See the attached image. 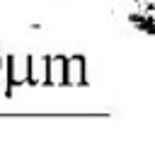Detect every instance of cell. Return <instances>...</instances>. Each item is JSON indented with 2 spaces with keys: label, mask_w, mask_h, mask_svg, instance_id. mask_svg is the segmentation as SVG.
I'll list each match as a JSON object with an SVG mask.
<instances>
[{
  "label": "cell",
  "mask_w": 155,
  "mask_h": 145,
  "mask_svg": "<svg viewBox=\"0 0 155 145\" xmlns=\"http://www.w3.org/2000/svg\"><path fill=\"white\" fill-rule=\"evenodd\" d=\"M27 77H29V56H7V60H5L7 94H12L15 87L24 85Z\"/></svg>",
  "instance_id": "7a4b0ae2"
},
{
  "label": "cell",
  "mask_w": 155,
  "mask_h": 145,
  "mask_svg": "<svg viewBox=\"0 0 155 145\" xmlns=\"http://www.w3.org/2000/svg\"><path fill=\"white\" fill-rule=\"evenodd\" d=\"M0 70H2V58H0Z\"/></svg>",
  "instance_id": "5b68a950"
},
{
  "label": "cell",
  "mask_w": 155,
  "mask_h": 145,
  "mask_svg": "<svg viewBox=\"0 0 155 145\" xmlns=\"http://www.w3.org/2000/svg\"><path fill=\"white\" fill-rule=\"evenodd\" d=\"M65 85L68 87H85L87 85V63L82 56H65Z\"/></svg>",
  "instance_id": "277c9868"
},
{
  "label": "cell",
  "mask_w": 155,
  "mask_h": 145,
  "mask_svg": "<svg viewBox=\"0 0 155 145\" xmlns=\"http://www.w3.org/2000/svg\"><path fill=\"white\" fill-rule=\"evenodd\" d=\"M126 22L136 34L153 36L155 34V0H136V5L126 12Z\"/></svg>",
  "instance_id": "6da1fadb"
},
{
  "label": "cell",
  "mask_w": 155,
  "mask_h": 145,
  "mask_svg": "<svg viewBox=\"0 0 155 145\" xmlns=\"http://www.w3.org/2000/svg\"><path fill=\"white\" fill-rule=\"evenodd\" d=\"M44 85H51V87L65 85V56L61 53L44 56Z\"/></svg>",
  "instance_id": "3957f363"
}]
</instances>
